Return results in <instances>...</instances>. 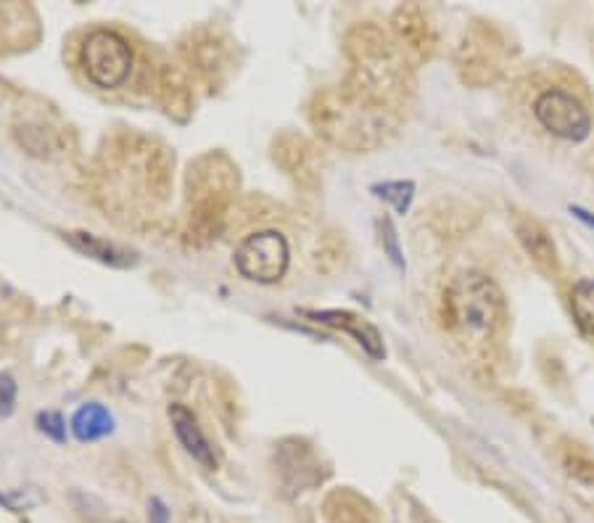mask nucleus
I'll return each instance as SVG.
<instances>
[{"label": "nucleus", "instance_id": "f3484780", "mask_svg": "<svg viewBox=\"0 0 594 523\" xmlns=\"http://www.w3.org/2000/svg\"><path fill=\"white\" fill-rule=\"evenodd\" d=\"M378 236H381L383 254L389 257L391 265H394L396 270H404L402 244H399V233H396V225L391 217H381V220H378Z\"/></svg>", "mask_w": 594, "mask_h": 523}, {"label": "nucleus", "instance_id": "4468645a", "mask_svg": "<svg viewBox=\"0 0 594 523\" xmlns=\"http://www.w3.org/2000/svg\"><path fill=\"white\" fill-rule=\"evenodd\" d=\"M573 320L587 336H594V278H581L571 288Z\"/></svg>", "mask_w": 594, "mask_h": 523}, {"label": "nucleus", "instance_id": "412c9836", "mask_svg": "<svg viewBox=\"0 0 594 523\" xmlns=\"http://www.w3.org/2000/svg\"><path fill=\"white\" fill-rule=\"evenodd\" d=\"M571 214H576L581 222H587L589 228H594V214H589L587 209H581V207H571Z\"/></svg>", "mask_w": 594, "mask_h": 523}, {"label": "nucleus", "instance_id": "423d86ee", "mask_svg": "<svg viewBox=\"0 0 594 523\" xmlns=\"http://www.w3.org/2000/svg\"><path fill=\"white\" fill-rule=\"evenodd\" d=\"M301 315L309 317L312 323L328 325L333 331L349 333L370 360L381 362L386 357V344H383L381 331L362 315H354L349 310H301Z\"/></svg>", "mask_w": 594, "mask_h": 523}, {"label": "nucleus", "instance_id": "20e7f679", "mask_svg": "<svg viewBox=\"0 0 594 523\" xmlns=\"http://www.w3.org/2000/svg\"><path fill=\"white\" fill-rule=\"evenodd\" d=\"M233 262L246 280L270 286V283L286 278L288 265H291V249H288L286 236L278 230H259L238 244Z\"/></svg>", "mask_w": 594, "mask_h": 523}, {"label": "nucleus", "instance_id": "f03ea898", "mask_svg": "<svg viewBox=\"0 0 594 523\" xmlns=\"http://www.w3.org/2000/svg\"><path fill=\"white\" fill-rule=\"evenodd\" d=\"M441 312L452 331L462 336H489L502 312L497 283L484 273L457 275L441 299Z\"/></svg>", "mask_w": 594, "mask_h": 523}, {"label": "nucleus", "instance_id": "6e6552de", "mask_svg": "<svg viewBox=\"0 0 594 523\" xmlns=\"http://www.w3.org/2000/svg\"><path fill=\"white\" fill-rule=\"evenodd\" d=\"M64 241L72 246L74 251H80L85 257L96 259L101 265L114 267V270H130L138 265V251L127 249V246L101 238L96 233H85V230H69L64 233Z\"/></svg>", "mask_w": 594, "mask_h": 523}, {"label": "nucleus", "instance_id": "9d476101", "mask_svg": "<svg viewBox=\"0 0 594 523\" xmlns=\"http://www.w3.org/2000/svg\"><path fill=\"white\" fill-rule=\"evenodd\" d=\"M515 236L521 241L523 251L534 259L536 267H542L544 273H555L558 270V246L552 241L550 230L544 228L539 220H521L515 225Z\"/></svg>", "mask_w": 594, "mask_h": 523}, {"label": "nucleus", "instance_id": "7ed1b4c3", "mask_svg": "<svg viewBox=\"0 0 594 523\" xmlns=\"http://www.w3.org/2000/svg\"><path fill=\"white\" fill-rule=\"evenodd\" d=\"M80 64L96 88L117 90L130 80L132 48L119 32L101 27L82 40Z\"/></svg>", "mask_w": 594, "mask_h": 523}, {"label": "nucleus", "instance_id": "ddd939ff", "mask_svg": "<svg viewBox=\"0 0 594 523\" xmlns=\"http://www.w3.org/2000/svg\"><path fill=\"white\" fill-rule=\"evenodd\" d=\"M560 465L576 487L594 492V452L589 447L579 442H565L560 450Z\"/></svg>", "mask_w": 594, "mask_h": 523}, {"label": "nucleus", "instance_id": "9b49d317", "mask_svg": "<svg viewBox=\"0 0 594 523\" xmlns=\"http://www.w3.org/2000/svg\"><path fill=\"white\" fill-rule=\"evenodd\" d=\"M328 523H378V513L365 497L352 489H336L325 497L323 505Z\"/></svg>", "mask_w": 594, "mask_h": 523}, {"label": "nucleus", "instance_id": "2eb2a0df", "mask_svg": "<svg viewBox=\"0 0 594 523\" xmlns=\"http://www.w3.org/2000/svg\"><path fill=\"white\" fill-rule=\"evenodd\" d=\"M396 19H399V30H402V35L407 37V43L412 45V48H420V51H431L433 48V35H431V27H428V22L420 16L418 8H407V11H399L396 14Z\"/></svg>", "mask_w": 594, "mask_h": 523}, {"label": "nucleus", "instance_id": "aec40b11", "mask_svg": "<svg viewBox=\"0 0 594 523\" xmlns=\"http://www.w3.org/2000/svg\"><path fill=\"white\" fill-rule=\"evenodd\" d=\"M169 518H172V513H169L167 502L151 497L148 500V523H169Z\"/></svg>", "mask_w": 594, "mask_h": 523}, {"label": "nucleus", "instance_id": "1a4fd4ad", "mask_svg": "<svg viewBox=\"0 0 594 523\" xmlns=\"http://www.w3.org/2000/svg\"><path fill=\"white\" fill-rule=\"evenodd\" d=\"M169 423H172V431H175L177 442L185 450V455H191L198 465H204L206 471H214L217 468V455H214V447L204 436L201 426H198L196 415L185 405H172L169 407Z\"/></svg>", "mask_w": 594, "mask_h": 523}, {"label": "nucleus", "instance_id": "f8f14e48", "mask_svg": "<svg viewBox=\"0 0 594 523\" xmlns=\"http://www.w3.org/2000/svg\"><path fill=\"white\" fill-rule=\"evenodd\" d=\"M72 434L82 444L101 442V439L114 434V415L101 402H85L72 415Z\"/></svg>", "mask_w": 594, "mask_h": 523}, {"label": "nucleus", "instance_id": "dca6fc26", "mask_svg": "<svg viewBox=\"0 0 594 523\" xmlns=\"http://www.w3.org/2000/svg\"><path fill=\"white\" fill-rule=\"evenodd\" d=\"M370 193L375 199L389 201L396 214H407L415 199V183L412 180H386V183L370 185Z\"/></svg>", "mask_w": 594, "mask_h": 523}, {"label": "nucleus", "instance_id": "39448f33", "mask_svg": "<svg viewBox=\"0 0 594 523\" xmlns=\"http://www.w3.org/2000/svg\"><path fill=\"white\" fill-rule=\"evenodd\" d=\"M534 119L550 135L568 143H581L592 133V114L579 98L563 88H547L534 98Z\"/></svg>", "mask_w": 594, "mask_h": 523}, {"label": "nucleus", "instance_id": "a211bd4d", "mask_svg": "<svg viewBox=\"0 0 594 523\" xmlns=\"http://www.w3.org/2000/svg\"><path fill=\"white\" fill-rule=\"evenodd\" d=\"M37 428L43 431L48 439H53L56 444L66 442V423L61 418V413L56 410H45V413H37Z\"/></svg>", "mask_w": 594, "mask_h": 523}, {"label": "nucleus", "instance_id": "f257e3e1", "mask_svg": "<svg viewBox=\"0 0 594 523\" xmlns=\"http://www.w3.org/2000/svg\"><path fill=\"white\" fill-rule=\"evenodd\" d=\"M235 188H238V170L230 164L228 156L209 154L191 164V175H188L191 233L212 238L220 230Z\"/></svg>", "mask_w": 594, "mask_h": 523}, {"label": "nucleus", "instance_id": "0eeeda50", "mask_svg": "<svg viewBox=\"0 0 594 523\" xmlns=\"http://www.w3.org/2000/svg\"><path fill=\"white\" fill-rule=\"evenodd\" d=\"M40 24L35 8L24 3H0V53L22 51L37 43Z\"/></svg>", "mask_w": 594, "mask_h": 523}, {"label": "nucleus", "instance_id": "6ab92c4d", "mask_svg": "<svg viewBox=\"0 0 594 523\" xmlns=\"http://www.w3.org/2000/svg\"><path fill=\"white\" fill-rule=\"evenodd\" d=\"M16 394H19V386H16L14 376L0 373V418H8V415L14 413Z\"/></svg>", "mask_w": 594, "mask_h": 523}]
</instances>
